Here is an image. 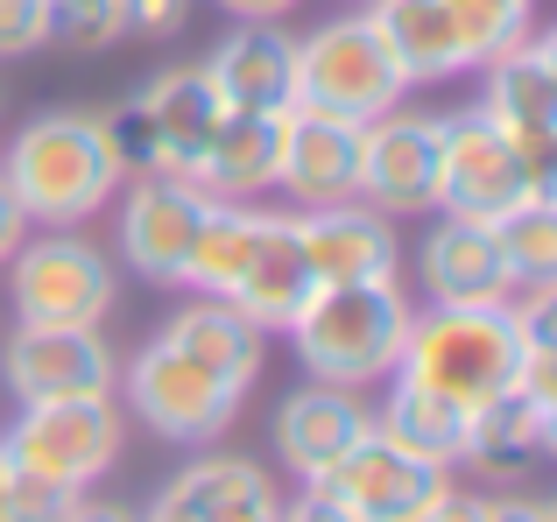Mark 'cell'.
Segmentation results:
<instances>
[{"label":"cell","mask_w":557,"mask_h":522,"mask_svg":"<svg viewBox=\"0 0 557 522\" xmlns=\"http://www.w3.org/2000/svg\"><path fill=\"white\" fill-rule=\"evenodd\" d=\"M212 85L233 113H283L297 107V36L275 22H233V36L212 50Z\"/></svg>","instance_id":"20"},{"label":"cell","mask_w":557,"mask_h":522,"mask_svg":"<svg viewBox=\"0 0 557 522\" xmlns=\"http://www.w3.org/2000/svg\"><path fill=\"white\" fill-rule=\"evenodd\" d=\"M368 424H374V410L360 402V388L297 382L283 402H275V459L297 473V487H311L368 438Z\"/></svg>","instance_id":"13"},{"label":"cell","mask_w":557,"mask_h":522,"mask_svg":"<svg viewBox=\"0 0 557 522\" xmlns=\"http://www.w3.org/2000/svg\"><path fill=\"white\" fill-rule=\"evenodd\" d=\"M50 42V0H0V57H28Z\"/></svg>","instance_id":"33"},{"label":"cell","mask_w":557,"mask_h":522,"mask_svg":"<svg viewBox=\"0 0 557 522\" xmlns=\"http://www.w3.org/2000/svg\"><path fill=\"white\" fill-rule=\"evenodd\" d=\"M190 22V0H127V36H177Z\"/></svg>","instance_id":"35"},{"label":"cell","mask_w":557,"mask_h":522,"mask_svg":"<svg viewBox=\"0 0 557 522\" xmlns=\"http://www.w3.org/2000/svg\"><path fill=\"white\" fill-rule=\"evenodd\" d=\"M121 445H127V417L113 410V396H85V402H22L0 452L14 467L42 473V481L71 487V495H85V487H99V473H113Z\"/></svg>","instance_id":"8"},{"label":"cell","mask_w":557,"mask_h":522,"mask_svg":"<svg viewBox=\"0 0 557 522\" xmlns=\"http://www.w3.org/2000/svg\"><path fill=\"white\" fill-rule=\"evenodd\" d=\"M219 198H205L190 177H127L121 184V261L141 275V283H184L190 240H198L205 212Z\"/></svg>","instance_id":"11"},{"label":"cell","mask_w":557,"mask_h":522,"mask_svg":"<svg viewBox=\"0 0 557 522\" xmlns=\"http://www.w3.org/2000/svg\"><path fill=\"white\" fill-rule=\"evenodd\" d=\"M163 339L177 346V353H190L198 368H212L219 382L255 388V374H261V339H269V332H261L255 318L240 311V303H226V297H198V289H190V303L163 325Z\"/></svg>","instance_id":"25"},{"label":"cell","mask_w":557,"mask_h":522,"mask_svg":"<svg viewBox=\"0 0 557 522\" xmlns=\"http://www.w3.org/2000/svg\"><path fill=\"white\" fill-rule=\"evenodd\" d=\"M494 240H502L508 275L522 283H557V206L550 198H522L516 212L494 220Z\"/></svg>","instance_id":"28"},{"label":"cell","mask_w":557,"mask_h":522,"mask_svg":"<svg viewBox=\"0 0 557 522\" xmlns=\"http://www.w3.org/2000/svg\"><path fill=\"white\" fill-rule=\"evenodd\" d=\"M374 424L388 431L395 445H409L417 459H437V467H459L466 459V431H473V410L437 388L409 382V374H388V396H381Z\"/></svg>","instance_id":"26"},{"label":"cell","mask_w":557,"mask_h":522,"mask_svg":"<svg viewBox=\"0 0 557 522\" xmlns=\"http://www.w3.org/2000/svg\"><path fill=\"white\" fill-rule=\"evenodd\" d=\"M14 206L28 212V226H85L99 206H113L127 184V156L113 141L107 113H36L0 156Z\"/></svg>","instance_id":"1"},{"label":"cell","mask_w":557,"mask_h":522,"mask_svg":"<svg viewBox=\"0 0 557 522\" xmlns=\"http://www.w3.org/2000/svg\"><path fill=\"white\" fill-rule=\"evenodd\" d=\"M141 522H177V515H170V509H163V501H156V509H149V515H141Z\"/></svg>","instance_id":"45"},{"label":"cell","mask_w":557,"mask_h":522,"mask_svg":"<svg viewBox=\"0 0 557 522\" xmlns=\"http://www.w3.org/2000/svg\"><path fill=\"white\" fill-rule=\"evenodd\" d=\"M360 8H368V22L381 28L409 85H451L473 71V42H466L451 0H360Z\"/></svg>","instance_id":"19"},{"label":"cell","mask_w":557,"mask_h":522,"mask_svg":"<svg viewBox=\"0 0 557 522\" xmlns=\"http://www.w3.org/2000/svg\"><path fill=\"white\" fill-rule=\"evenodd\" d=\"M550 522H557V495H550Z\"/></svg>","instance_id":"46"},{"label":"cell","mask_w":557,"mask_h":522,"mask_svg":"<svg viewBox=\"0 0 557 522\" xmlns=\"http://www.w3.org/2000/svg\"><path fill=\"white\" fill-rule=\"evenodd\" d=\"M360 206L374 212H437V113L388 107L360 135Z\"/></svg>","instance_id":"12"},{"label":"cell","mask_w":557,"mask_h":522,"mask_svg":"<svg viewBox=\"0 0 557 522\" xmlns=\"http://www.w3.org/2000/svg\"><path fill=\"white\" fill-rule=\"evenodd\" d=\"M0 382L14 402H85L121 388V360L99 325H14L0 339Z\"/></svg>","instance_id":"10"},{"label":"cell","mask_w":557,"mask_h":522,"mask_svg":"<svg viewBox=\"0 0 557 522\" xmlns=\"http://www.w3.org/2000/svg\"><path fill=\"white\" fill-rule=\"evenodd\" d=\"M71 501H78L71 487L42 481V473L14 467V459L0 452V522H64Z\"/></svg>","instance_id":"31"},{"label":"cell","mask_w":557,"mask_h":522,"mask_svg":"<svg viewBox=\"0 0 557 522\" xmlns=\"http://www.w3.org/2000/svg\"><path fill=\"white\" fill-rule=\"evenodd\" d=\"M536 50H544V57H550V71H557V22L544 28V36H536Z\"/></svg>","instance_id":"44"},{"label":"cell","mask_w":557,"mask_h":522,"mask_svg":"<svg viewBox=\"0 0 557 522\" xmlns=\"http://www.w3.org/2000/svg\"><path fill=\"white\" fill-rule=\"evenodd\" d=\"M516 149H522V177H530V198H550V206H557V135L516 141Z\"/></svg>","instance_id":"37"},{"label":"cell","mask_w":557,"mask_h":522,"mask_svg":"<svg viewBox=\"0 0 557 522\" xmlns=\"http://www.w3.org/2000/svg\"><path fill=\"white\" fill-rule=\"evenodd\" d=\"M516 360H522V339L508 303H423V311H409V339L395 374L480 410L502 388H516Z\"/></svg>","instance_id":"3"},{"label":"cell","mask_w":557,"mask_h":522,"mask_svg":"<svg viewBox=\"0 0 557 522\" xmlns=\"http://www.w3.org/2000/svg\"><path fill=\"white\" fill-rule=\"evenodd\" d=\"M417 283H423V303H508L516 297V275L502 261V240H494L487 220H445L423 234L417 248Z\"/></svg>","instance_id":"17"},{"label":"cell","mask_w":557,"mask_h":522,"mask_svg":"<svg viewBox=\"0 0 557 522\" xmlns=\"http://www.w3.org/2000/svg\"><path fill=\"white\" fill-rule=\"evenodd\" d=\"M64 522H141L135 509H121V501H99V495H78L64 509Z\"/></svg>","instance_id":"41"},{"label":"cell","mask_w":557,"mask_h":522,"mask_svg":"<svg viewBox=\"0 0 557 522\" xmlns=\"http://www.w3.org/2000/svg\"><path fill=\"white\" fill-rule=\"evenodd\" d=\"M403 99H409V78L388 57L381 28L368 22V8L332 14L311 36H297V107L339 113V121H374Z\"/></svg>","instance_id":"5"},{"label":"cell","mask_w":557,"mask_h":522,"mask_svg":"<svg viewBox=\"0 0 557 522\" xmlns=\"http://www.w3.org/2000/svg\"><path fill=\"white\" fill-rule=\"evenodd\" d=\"M487 121H502L516 141H536V135H557V71L550 57L536 50V36L508 42L480 64V99H473Z\"/></svg>","instance_id":"23"},{"label":"cell","mask_w":557,"mask_h":522,"mask_svg":"<svg viewBox=\"0 0 557 522\" xmlns=\"http://www.w3.org/2000/svg\"><path fill=\"white\" fill-rule=\"evenodd\" d=\"M311 487H332V495L354 501L368 522H403L409 509H423V501L445 495V487H451V467L417 459L409 445H395L381 424H368V438H360L354 452H346L325 481H311Z\"/></svg>","instance_id":"14"},{"label":"cell","mask_w":557,"mask_h":522,"mask_svg":"<svg viewBox=\"0 0 557 522\" xmlns=\"http://www.w3.org/2000/svg\"><path fill=\"white\" fill-rule=\"evenodd\" d=\"M283 113H233L212 127V141H205L198 170H190V184H198L205 198H219V206H255V198L275 191V170H283Z\"/></svg>","instance_id":"18"},{"label":"cell","mask_w":557,"mask_h":522,"mask_svg":"<svg viewBox=\"0 0 557 522\" xmlns=\"http://www.w3.org/2000/svg\"><path fill=\"white\" fill-rule=\"evenodd\" d=\"M544 459H557V402H544Z\"/></svg>","instance_id":"43"},{"label":"cell","mask_w":557,"mask_h":522,"mask_svg":"<svg viewBox=\"0 0 557 522\" xmlns=\"http://www.w3.org/2000/svg\"><path fill=\"white\" fill-rule=\"evenodd\" d=\"M212 8H226L233 22H283L297 0H212Z\"/></svg>","instance_id":"42"},{"label":"cell","mask_w":557,"mask_h":522,"mask_svg":"<svg viewBox=\"0 0 557 522\" xmlns=\"http://www.w3.org/2000/svg\"><path fill=\"white\" fill-rule=\"evenodd\" d=\"M156 501L177 522H283V495H275L269 467H255V459H240V452L190 459Z\"/></svg>","instance_id":"21"},{"label":"cell","mask_w":557,"mask_h":522,"mask_svg":"<svg viewBox=\"0 0 557 522\" xmlns=\"http://www.w3.org/2000/svg\"><path fill=\"white\" fill-rule=\"evenodd\" d=\"M530 198L522 177V149L502 121H487L480 107L437 113V212H459V220H502Z\"/></svg>","instance_id":"9"},{"label":"cell","mask_w":557,"mask_h":522,"mask_svg":"<svg viewBox=\"0 0 557 522\" xmlns=\"http://www.w3.org/2000/svg\"><path fill=\"white\" fill-rule=\"evenodd\" d=\"M451 14H459L466 42H473V71L487 64L494 50L536 36V0H451Z\"/></svg>","instance_id":"30"},{"label":"cell","mask_w":557,"mask_h":522,"mask_svg":"<svg viewBox=\"0 0 557 522\" xmlns=\"http://www.w3.org/2000/svg\"><path fill=\"white\" fill-rule=\"evenodd\" d=\"M219 121H226V99H219L205 64L156 71L121 113H107L113 141L127 156V177H190Z\"/></svg>","instance_id":"4"},{"label":"cell","mask_w":557,"mask_h":522,"mask_svg":"<svg viewBox=\"0 0 557 522\" xmlns=\"http://www.w3.org/2000/svg\"><path fill=\"white\" fill-rule=\"evenodd\" d=\"M121 388H127V410H135L156 438H170V445H212V438H226V424L240 417V402H247L240 382H219L212 368H198L190 353H177L163 332L127 360Z\"/></svg>","instance_id":"7"},{"label":"cell","mask_w":557,"mask_h":522,"mask_svg":"<svg viewBox=\"0 0 557 522\" xmlns=\"http://www.w3.org/2000/svg\"><path fill=\"white\" fill-rule=\"evenodd\" d=\"M516 388L536 402V410H544V402H557V353H530V346H522V360H516Z\"/></svg>","instance_id":"38"},{"label":"cell","mask_w":557,"mask_h":522,"mask_svg":"<svg viewBox=\"0 0 557 522\" xmlns=\"http://www.w3.org/2000/svg\"><path fill=\"white\" fill-rule=\"evenodd\" d=\"M409 311L403 283H318L304 297V311L289 318V346H297L311 382H339V388H368L388 382L409 339Z\"/></svg>","instance_id":"2"},{"label":"cell","mask_w":557,"mask_h":522,"mask_svg":"<svg viewBox=\"0 0 557 522\" xmlns=\"http://www.w3.org/2000/svg\"><path fill=\"white\" fill-rule=\"evenodd\" d=\"M360 135H368V121H339V113L289 107L275 191H283L297 212H318V206H346V198H360Z\"/></svg>","instance_id":"15"},{"label":"cell","mask_w":557,"mask_h":522,"mask_svg":"<svg viewBox=\"0 0 557 522\" xmlns=\"http://www.w3.org/2000/svg\"><path fill=\"white\" fill-rule=\"evenodd\" d=\"M121 297L113 254H99L78 226H42L8 254V303L14 325H99Z\"/></svg>","instance_id":"6"},{"label":"cell","mask_w":557,"mask_h":522,"mask_svg":"<svg viewBox=\"0 0 557 522\" xmlns=\"http://www.w3.org/2000/svg\"><path fill=\"white\" fill-rule=\"evenodd\" d=\"M28 240V212L14 206V191H8V177H0V269H8V254Z\"/></svg>","instance_id":"40"},{"label":"cell","mask_w":557,"mask_h":522,"mask_svg":"<svg viewBox=\"0 0 557 522\" xmlns=\"http://www.w3.org/2000/svg\"><path fill=\"white\" fill-rule=\"evenodd\" d=\"M480 522H550V501L522 495V487H494V495H480Z\"/></svg>","instance_id":"36"},{"label":"cell","mask_w":557,"mask_h":522,"mask_svg":"<svg viewBox=\"0 0 557 522\" xmlns=\"http://www.w3.org/2000/svg\"><path fill=\"white\" fill-rule=\"evenodd\" d=\"M508 318H516V339L530 353H557V283H522L508 297Z\"/></svg>","instance_id":"32"},{"label":"cell","mask_w":557,"mask_h":522,"mask_svg":"<svg viewBox=\"0 0 557 522\" xmlns=\"http://www.w3.org/2000/svg\"><path fill=\"white\" fill-rule=\"evenodd\" d=\"M311 289H318V275H311V261H304L297 212H269L255 254H247V269H240V283L226 289V303H240L261 332H289V318L304 311Z\"/></svg>","instance_id":"22"},{"label":"cell","mask_w":557,"mask_h":522,"mask_svg":"<svg viewBox=\"0 0 557 522\" xmlns=\"http://www.w3.org/2000/svg\"><path fill=\"white\" fill-rule=\"evenodd\" d=\"M50 42L78 57L127 42V0H50Z\"/></svg>","instance_id":"29"},{"label":"cell","mask_w":557,"mask_h":522,"mask_svg":"<svg viewBox=\"0 0 557 522\" xmlns=\"http://www.w3.org/2000/svg\"><path fill=\"white\" fill-rule=\"evenodd\" d=\"M261 220H269V212H255V206H212V212H205L198 240H190V261H184V289H198V297H226V289L240 283L255 240H261Z\"/></svg>","instance_id":"27"},{"label":"cell","mask_w":557,"mask_h":522,"mask_svg":"<svg viewBox=\"0 0 557 522\" xmlns=\"http://www.w3.org/2000/svg\"><path fill=\"white\" fill-rule=\"evenodd\" d=\"M459 467H473L487 487H530L544 467V410L522 388H502L494 402H480Z\"/></svg>","instance_id":"24"},{"label":"cell","mask_w":557,"mask_h":522,"mask_svg":"<svg viewBox=\"0 0 557 522\" xmlns=\"http://www.w3.org/2000/svg\"><path fill=\"white\" fill-rule=\"evenodd\" d=\"M403 522H480V495H466V487L451 481V487H445L437 501H423V509H409Z\"/></svg>","instance_id":"39"},{"label":"cell","mask_w":557,"mask_h":522,"mask_svg":"<svg viewBox=\"0 0 557 522\" xmlns=\"http://www.w3.org/2000/svg\"><path fill=\"white\" fill-rule=\"evenodd\" d=\"M297 240H304V261H311L318 283H395V269H403L395 220L360 206V198L297 212Z\"/></svg>","instance_id":"16"},{"label":"cell","mask_w":557,"mask_h":522,"mask_svg":"<svg viewBox=\"0 0 557 522\" xmlns=\"http://www.w3.org/2000/svg\"><path fill=\"white\" fill-rule=\"evenodd\" d=\"M283 522H368L354 501H339L332 487H304V495L283 501Z\"/></svg>","instance_id":"34"}]
</instances>
